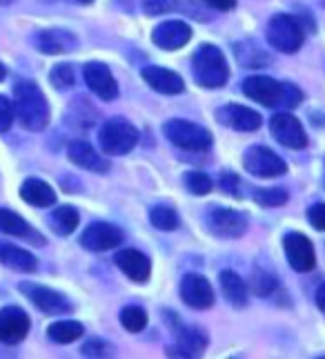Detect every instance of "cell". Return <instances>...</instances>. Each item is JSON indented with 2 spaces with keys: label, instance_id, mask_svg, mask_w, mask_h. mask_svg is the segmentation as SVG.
Wrapping results in <instances>:
<instances>
[{
  "label": "cell",
  "instance_id": "cell-1",
  "mask_svg": "<svg viewBox=\"0 0 325 359\" xmlns=\"http://www.w3.org/2000/svg\"><path fill=\"white\" fill-rule=\"evenodd\" d=\"M245 96L265 107H296L303 101V94L290 83H279L270 76H247L241 85Z\"/></svg>",
  "mask_w": 325,
  "mask_h": 359
},
{
  "label": "cell",
  "instance_id": "cell-2",
  "mask_svg": "<svg viewBox=\"0 0 325 359\" xmlns=\"http://www.w3.org/2000/svg\"><path fill=\"white\" fill-rule=\"evenodd\" d=\"M16 96V114L25 130L41 132L49 123V105L39 85L32 81H18L14 88Z\"/></svg>",
  "mask_w": 325,
  "mask_h": 359
},
{
  "label": "cell",
  "instance_id": "cell-3",
  "mask_svg": "<svg viewBox=\"0 0 325 359\" xmlns=\"http://www.w3.org/2000/svg\"><path fill=\"white\" fill-rule=\"evenodd\" d=\"M194 81L205 90H219L230 79V67L225 54L216 45H201L192 56Z\"/></svg>",
  "mask_w": 325,
  "mask_h": 359
},
{
  "label": "cell",
  "instance_id": "cell-4",
  "mask_svg": "<svg viewBox=\"0 0 325 359\" xmlns=\"http://www.w3.org/2000/svg\"><path fill=\"white\" fill-rule=\"evenodd\" d=\"M162 134L172 145L181 147L185 152H207L212 147V134L192 121L172 118L162 126Z\"/></svg>",
  "mask_w": 325,
  "mask_h": 359
},
{
  "label": "cell",
  "instance_id": "cell-5",
  "mask_svg": "<svg viewBox=\"0 0 325 359\" xmlns=\"http://www.w3.org/2000/svg\"><path fill=\"white\" fill-rule=\"evenodd\" d=\"M268 43L281 54H296L305 41V32L294 16L277 14L268 22Z\"/></svg>",
  "mask_w": 325,
  "mask_h": 359
},
{
  "label": "cell",
  "instance_id": "cell-6",
  "mask_svg": "<svg viewBox=\"0 0 325 359\" xmlns=\"http://www.w3.org/2000/svg\"><path fill=\"white\" fill-rule=\"evenodd\" d=\"M98 141H101V147L105 154L120 156V154L132 152L134 145L139 143V130L125 118H109L101 128Z\"/></svg>",
  "mask_w": 325,
  "mask_h": 359
},
{
  "label": "cell",
  "instance_id": "cell-7",
  "mask_svg": "<svg viewBox=\"0 0 325 359\" xmlns=\"http://www.w3.org/2000/svg\"><path fill=\"white\" fill-rule=\"evenodd\" d=\"M205 224L209 228L212 234L223 239H239L247 232L249 221L243 212L239 210H232V208H209L207 210V217H205Z\"/></svg>",
  "mask_w": 325,
  "mask_h": 359
},
{
  "label": "cell",
  "instance_id": "cell-8",
  "mask_svg": "<svg viewBox=\"0 0 325 359\" xmlns=\"http://www.w3.org/2000/svg\"><path fill=\"white\" fill-rule=\"evenodd\" d=\"M243 168L249 172V175L261 177V179L283 177L287 172L285 161L277 152H272L270 147H263V145H252L249 150H245Z\"/></svg>",
  "mask_w": 325,
  "mask_h": 359
},
{
  "label": "cell",
  "instance_id": "cell-9",
  "mask_svg": "<svg viewBox=\"0 0 325 359\" xmlns=\"http://www.w3.org/2000/svg\"><path fill=\"white\" fill-rule=\"evenodd\" d=\"M283 250L290 264L296 272H310L317 266V252L312 241L301 232H287L283 237Z\"/></svg>",
  "mask_w": 325,
  "mask_h": 359
},
{
  "label": "cell",
  "instance_id": "cell-10",
  "mask_svg": "<svg viewBox=\"0 0 325 359\" xmlns=\"http://www.w3.org/2000/svg\"><path fill=\"white\" fill-rule=\"evenodd\" d=\"M270 132L283 147H290V150H303L307 145V134H305L303 126L298 123L296 116L287 114V112L272 116Z\"/></svg>",
  "mask_w": 325,
  "mask_h": 359
},
{
  "label": "cell",
  "instance_id": "cell-11",
  "mask_svg": "<svg viewBox=\"0 0 325 359\" xmlns=\"http://www.w3.org/2000/svg\"><path fill=\"white\" fill-rule=\"evenodd\" d=\"M20 292L27 297L39 311H43L47 315H62V313L71 311V304L60 292L39 286V283H20Z\"/></svg>",
  "mask_w": 325,
  "mask_h": 359
},
{
  "label": "cell",
  "instance_id": "cell-12",
  "mask_svg": "<svg viewBox=\"0 0 325 359\" xmlns=\"http://www.w3.org/2000/svg\"><path fill=\"white\" fill-rule=\"evenodd\" d=\"M29 332V317L18 306H9L0 311V344L16 346Z\"/></svg>",
  "mask_w": 325,
  "mask_h": 359
},
{
  "label": "cell",
  "instance_id": "cell-13",
  "mask_svg": "<svg viewBox=\"0 0 325 359\" xmlns=\"http://www.w3.org/2000/svg\"><path fill=\"white\" fill-rule=\"evenodd\" d=\"M181 299L194 311H207L214 304V290L203 275H185L181 281Z\"/></svg>",
  "mask_w": 325,
  "mask_h": 359
},
{
  "label": "cell",
  "instance_id": "cell-14",
  "mask_svg": "<svg viewBox=\"0 0 325 359\" xmlns=\"http://www.w3.org/2000/svg\"><path fill=\"white\" fill-rule=\"evenodd\" d=\"M216 118L221 126L232 128L236 132H254L261 128V123H263L258 112H254V109H249V107H243V105H236V103H230V105L216 109Z\"/></svg>",
  "mask_w": 325,
  "mask_h": 359
},
{
  "label": "cell",
  "instance_id": "cell-15",
  "mask_svg": "<svg viewBox=\"0 0 325 359\" xmlns=\"http://www.w3.org/2000/svg\"><path fill=\"white\" fill-rule=\"evenodd\" d=\"M81 243L87 248V250L105 252V250H111V248H118L123 243V230L111 224H92L83 232Z\"/></svg>",
  "mask_w": 325,
  "mask_h": 359
},
{
  "label": "cell",
  "instance_id": "cell-16",
  "mask_svg": "<svg viewBox=\"0 0 325 359\" xmlns=\"http://www.w3.org/2000/svg\"><path fill=\"white\" fill-rule=\"evenodd\" d=\"M192 39V27L183 20H167L158 25L152 34V41L156 47L167 49V52H174V49H181L190 43Z\"/></svg>",
  "mask_w": 325,
  "mask_h": 359
},
{
  "label": "cell",
  "instance_id": "cell-17",
  "mask_svg": "<svg viewBox=\"0 0 325 359\" xmlns=\"http://www.w3.org/2000/svg\"><path fill=\"white\" fill-rule=\"evenodd\" d=\"M85 81L90 85V90L103 98V101H114L118 96V83L111 76V72L103 63H87L85 65Z\"/></svg>",
  "mask_w": 325,
  "mask_h": 359
},
{
  "label": "cell",
  "instance_id": "cell-18",
  "mask_svg": "<svg viewBox=\"0 0 325 359\" xmlns=\"http://www.w3.org/2000/svg\"><path fill=\"white\" fill-rule=\"evenodd\" d=\"M116 266L120 268L123 275H127L136 283L147 281L149 272H152V264H149V259L139 250H132V248H125V250L116 252Z\"/></svg>",
  "mask_w": 325,
  "mask_h": 359
},
{
  "label": "cell",
  "instance_id": "cell-19",
  "mask_svg": "<svg viewBox=\"0 0 325 359\" xmlns=\"http://www.w3.org/2000/svg\"><path fill=\"white\" fill-rule=\"evenodd\" d=\"M207 348V335L198 328H179L177 348H170V357H201Z\"/></svg>",
  "mask_w": 325,
  "mask_h": 359
},
{
  "label": "cell",
  "instance_id": "cell-20",
  "mask_svg": "<svg viewBox=\"0 0 325 359\" xmlns=\"http://www.w3.org/2000/svg\"><path fill=\"white\" fill-rule=\"evenodd\" d=\"M143 79L152 90L160 94H181L185 90V83L177 72L165 69V67H145L143 69Z\"/></svg>",
  "mask_w": 325,
  "mask_h": 359
},
{
  "label": "cell",
  "instance_id": "cell-21",
  "mask_svg": "<svg viewBox=\"0 0 325 359\" xmlns=\"http://www.w3.org/2000/svg\"><path fill=\"white\" fill-rule=\"evenodd\" d=\"M67 154H69L71 163H76L83 170H92V172H107L109 170V161L98 154L87 141H71L67 147Z\"/></svg>",
  "mask_w": 325,
  "mask_h": 359
},
{
  "label": "cell",
  "instance_id": "cell-22",
  "mask_svg": "<svg viewBox=\"0 0 325 359\" xmlns=\"http://www.w3.org/2000/svg\"><path fill=\"white\" fill-rule=\"evenodd\" d=\"M0 264L11 270H18V272L39 270V259H36L32 252L22 250V248H18L14 243H7V241H0Z\"/></svg>",
  "mask_w": 325,
  "mask_h": 359
},
{
  "label": "cell",
  "instance_id": "cell-23",
  "mask_svg": "<svg viewBox=\"0 0 325 359\" xmlns=\"http://www.w3.org/2000/svg\"><path fill=\"white\" fill-rule=\"evenodd\" d=\"M36 45H39L43 54H49V56L67 54L76 47V36L69 32H62V29H47V32H41Z\"/></svg>",
  "mask_w": 325,
  "mask_h": 359
},
{
  "label": "cell",
  "instance_id": "cell-24",
  "mask_svg": "<svg viewBox=\"0 0 325 359\" xmlns=\"http://www.w3.org/2000/svg\"><path fill=\"white\" fill-rule=\"evenodd\" d=\"M20 196L29 205L36 208H47L56 203V192L41 179H27L20 185Z\"/></svg>",
  "mask_w": 325,
  "mask_h": 359
},
{
  "label": "cell",
  "instance_id": "cell-25",
  "mask_svg": "<svg viewBox=\"0 0 325 359\" xmlns=\"http://www.w3.org/2000/svg\"><path fill=\"white\" fill-rule=\"evenodd\" d=\"M221 290L234 308L247 306V283L232 270L221 272Z\"/></svg>",
  "mask_w": 325,
  "mask_h": 359
},
{
  "label": "cell",
  "instance_id": "cell-26",
  "mask_svg": "<svg viewBox=\"0 0 325 359\" xmlns=\"http://www.w3.org/2000/svg\"><path fill=\"white\" fill-rule=\"evenodd\" d=\"M0 232H3V234H11V237H25V239H32V241L43 243V239L36 237V234L32 232L27 221L20 219L16 212H11V210H0Z\"/></svg>",
  "mask_w": 325,
  "mask_h": 359
},
{
  "label": "cell",
  "instance_id": "cell-27",
  "mask_svg": "<svg viewBox=\"0 0 325 359\" xmlns=\"http://www.w3.org/2000/svg\"><path fill=\"white\" fill-rule=\"evenodd\" d=\"M78 221H81L78 212L74 208H69V205L56 208L54 212H52V217H49V224H52L54 230L58 234H62V237H67V234H71L74 230H76Z\"/></svg>",
  "mask_w": 325,
  "mask_h": 359
},
{
  "label": "cell",
  "instance_id": "cell-28",
  "mask_svg": "<svg viewBox=\"0 0 325 359\" xmlns=\"http://www.w3.org/2000/svg\"><path fill=\"white\" fill-rule=\"evenodd\" d=\"M83 332H85V328H83V324H78V321H56V324L47 328L49 339L56 344H71L78 337H83Z\"/></svg>",
  "mask_w": 325,
  "mask_h": 359
},
{
  "label": "cell",
  "instance_id": "cell-29",
  "mask_svg": "<svg viewBox=\"0 0 325 359\" xmlns=\"http://www.w3.org/2000/svg\"><path fill=\"white\" fill-rule=\"evenodd\" d=\"M149 221H152V226L162 230V232H172L179 228V215L177 210L170 208V205H156L152 208V212H149Z\"/></svg>",
  "mask_w": 325,
  "mask_h": 359
},
{
  "label": "cell",
  "instance_id": "cell-30",
  "mask_svg": "<svg viewBox=\"0 0 325 359\" xmlns=\"http://www.w3.org/2000/svg\"><path fill=\"white\" fill-rule=\"evenodd\" d=\"M120 324L130 332H141L147 326V313L139 306H127V308H123V313H120Z\"/></svg>",
  "mask_w": 325,
  "mask_h": 359
},
{
  "label": "cell",
  "instance_id": "cell-31",
  "mask_svg": "<svg viewBox=\"0 0 325 359\" xmlns=\"http://www.w3.org/2000/svg\"><path fill=\"white\" fill-rule=\"evenodd\" d=\"M185 185H187V190H190L192 194L205 196L212 190V179L207 175H203V172H187V175H185Z\"/></svg>",
  "mask_w": 325,
  "mask_h": 359
},
{
  "label": "cell",
  "instance_id": "cell-32",
  "mask_svg": "<svg viewBox=\"0 0 325 359\" xmlns=\"http://www.w3.org/2000/svg\"><path fill=\"white\" fill-rule=\"evenodd\" d=\"M277 286H279V281L274 279L272 275H268V272H254L252 281H249V288H252V292L258 294V297L272 294L274 290H277Z\"/></svg>",
  "mask_w": 325,
  "mask_h": 359
},
{
  "label": "cell",
  "instance_id": "cell-33",
  "mask_svg": "<svg viewBox=\"0 0 325 359\" xmlns=\"http://www.w3.org/2000/svg\"><path fill=\"white\" fill-rule=\"evenodd\" d=\"M49 81H52L58 90H67L74 85V81H76V74H74V67L62 63V65H56L52 69V74H49Z\"/></svg>",
  "mask_w": 325,
  "mask_h": 359
},
{
  "label": "cell",
  "instance_id": "cell-34",
  "mask_svg": "<svg viewBox=\"0 0 325 359\" xmlns=\"http://www.w3.org/2000/svg\"><path fill=\"white\" fill-rule=\"evenodd\" d=\"M254 201L258 205H265V208H277L283 205L287 201V192L283 188H268V190H258Z\"/></svg>",
  "mask_w": 325,
  "mask_h": 359
},
{
  "label": "cell",
  "instance_id": "cell-35",
  "mask_svg": "<svg viewBox=\"0 0 325 359\" xmlns=\"http://www.w3.org/2000/svg\"><path fill=\"white\" fill-rule=\"evenodd\" d=\"M143 9L147 16L170 14L172 9H177V0H143Z\"/></svg>",
  "mask_w": 325,
  "mask_h": 359
},
{
  "label": "cell",
  "instance_id": "cell-36",
  "mask_svg": "<svg viewBox=\"0 0 325 359\" xmlns=\"http://www.w3.org/2000/svg\"><path fill=\"white\" fill-rule=\"evenodd\" d=\"M14 123V105L5 96H0V134L7 132Z\"/></svg>",
  "mask_w": 325,
  "mask_h": 359
},
{
  "label": "cell",
  "instance_id": "cell-37",
  "mask_svg": "<svg viewBox=\"0 0 325 359\" xmlns=\"http://www.w3.org/2000/svg\"><path fill=\"white\" fill-rule=\"evenodd\" d=\"M85 357H109V346L101 339H92L83 346Z\"/></svg>",
  "mask_w": 325,
  "mask_h": 359
},
{
  "label": "cell",
  "instance_id": "cell-38",
  "mask_svg": "<svg viewBox=\"0 0 325 359\" xmlns=\"http://www.w3.org/2000/svg\"><path fill=\"white\" fill-rule=\"evenodd\" d=\"M307 221L312 226H314L317 230L325 232V203H317V205H312L307 210Z\"/></svg>",
  "mask_w": 325,
  "mask_h": 359
},
{
  "label": "cell",
  "instance_id": "cell-39",
  "mask_svg": "<svg viewBox=\"0 0 325 359\" xmlns=\"http://www.w3.org/2000/svg\"><path fill=\"white\" fill-rule=\"evenodd\" d=\"M236 185H239V177H236L234 172H223V175H221V188L228 194L239 196V194H236Z\"/></svg>",
  "mask_w": 325,
  "mask_h": 359
},
{
  "label": "cell",
  "instance_id": "cell-40",
  "mask_svg": "<svg viewBox=\"0 0 325 359\" xmlns=\"http://www.w3.org/2000/svg\"><path fill=\"white\" fill-rule=\"evenodd\" d=\"M203 3L219 9V11H230V9L236 7V0H203Z\"/></svg>",
  "mask_w": 325,
  "mask_h": 359
},
{
  "label": "cell",
  "instance_id": "cell-41",
  "mask_svg": "<svg viewBox=\"0 0 325 359\" xmlns=\"http://www.w3.org/2000/svg\"><path fill=\"white\" fill-rule=\"evenodd\" d=\"M317 306L325 313V283H321L319 290H317Z\"/></svg>",
  "mask_w": 325,
  "mask_h": 359
},
{
  "label": "cell",
  "instance_id": "cell-42",
  "mask_svg": "<svg viewBox=\"0 0 325 359\" xmlns=\"http://www.w3.org/2000/svg\"><path fill=\"white\" fill-rule=\"evenodd\" d=\"M74 3H81V5H92L94 0H74Z\"/></svg>",
  "mask_w": 325,
  "mask_h": 359
},
{
  "label": "cell",
  "instance_id": "cell-43",
  "mask_svg": "<svg viewBox=\"0 0 325 359\" xmlns=\"http://www.w3.org/2000/svg\"><path fill=\"white\" fill-rule=\"evenodd\" d=\"M5 79V67H3V63H0V81Z\"/></svg>",
  "mask_w": 325,
  "mask_h": 359
},
{
  "label": "cell",
  "instance_id": "cell-44",
  "mask_svg": "<svg viewBox=\"0 0 325 359\" xmlns=\"http://www.w3.org/2000/svg\"><path fill=\"white\" fill-rule=\"evenodd\" d=\"M14 0H0V5H11Z\"/></svg>",
  "mask_w": 325,
  "mask_h": 359
}]
</instances>
